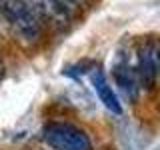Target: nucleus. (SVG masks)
<instances>
[{
    "instance_id": "2",
    "label": "nucleus",
    "mask_w": 160,
    "mask_h": 150,
    "mask_svg": "<svg viewBox=\"0 0 160 150\" xmlns=\"http://www.w3.org/2000/svg\"><path fill=\"white\" fill-rule=\"evenodd\" d=\"M0 14L26 42H36L42 34L38 16L28 8L24 0H0Z\"/></svg>"
},
{
    "instance_id": "5",
    "label": "nucleus",
    "mask_w": 160,
    "mask_h": 150,
    "mask_svg": "<svg viewBox=\"0 0 160 150\" xmlns=\"http://www.w3.org/2000/svg\"><path fill=\"white\" fill-rule=\"evenodd\" d=\"M114 80H116L120 90H122L130 100H136L138 90H140V80H138L136 68H134L128 60L120 58L118 62L114 64Z\"/></svg>"
},
{
    "instance_id": "8",
    "label": "nucleus",
    "mask_w": 160,
    "mask_h": 150,
    "mask_svg": "<svg viewBox=\"0 0 160 150\" xmlns=\"http://www.w3.org/2000/svg\"><path fill=\"white\" fill-rule=\"evenodd\" d=\"M2 74H4V64H2V58H0V78H2Z\"/></svg>"
},
{
    "instance_id": "4",
    "label": "nucleus",
    "mask_w": 160,
    "mask_h": 150,
    "mask_svg": "<svg viewBox=\"0 0 160 150\" xmlns=\"http://www.w3.org/2000/svg\"><path fill=\"white\" fill-rule=\"evenodd\" d=\"M90 80H92V88H94V92H96V96H98L100 102H102L110 112L122 114V104H120V100L116 96V92H114V88L110 86L106 74H104L100 68H94Z\"/></svg>"
},
{
    "instance_id": "3",
    "label": "nucleus",
    "mask_w": 160,
    "mask_h": 150,
    "mask_svg": "<svg viewBox=\"0 0 160 150\" xmlns=\"http://www.w3.org/2000/svg\"><path fill=\"white\" fill-rule=\"evenodd\" d=\"M158 60H156V44L152 40L142 42V46L138 50V64H136V74L142 86L152 88L156 84L158 76Z\"/></svg>"
},
{
    "instance_id": "7",
    "label": "nucleus",
    "mask_w": 160,
    "mask_h": 150,
    "mask_svg": "<svg viewBox=\"0 0 160 150\" xmlns=\"http://www.w3.org/2000/svg\"><path fill=\"white\" fill-rule=\"evenodd\" d=\"M156 60H158V68H160V42L156 44Z\"/></svg>"
},
{
    "instance_id": "1",
    "label": "nucleus",
    "mask_w": 160,
    "mask_h": 150,
    "mask_svg": "<svg viewBox=\"0 0 160 150\" xmlns=\"http://www.w3.org/2000/svg\"><path fill=\"white\" fill-rule=\"evenodd\" d=\"M42 140L50 150H94L92 140L80 126L54 120L42 128Z\"/></svg>"
},
{
    "instance_id": "6",
    "label": "nucleus",
    "mask_w": 160,
    "mask_h": 150,
    "mask_svg": "<svg viewBox=\"0 0 160 150\" xmlns=\"http://www.w3.org/2000/svg\"><path fill=\"white\" fill-rule=\"evenodd\" d=\"M54 2H56L60 8H64L70 16H72V12H74V0H54Z\"/></svg>"
}]
</instances>
